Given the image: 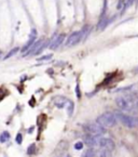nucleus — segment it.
Instances as JSON below:
<instances>
[{
  "mask_svg": "<svg viewBox=\"0 0 138 157\" xmlns=\"http://www.w3.org/2000/svg\"><path fill=\"white\" fill-rule=\"evenodd\" d=\"M52 56H53V54H47V55H43L41 58H39L38 61H49V60L52 59Z\"/></svg>",
  "mask_w": 138,
  "mask_h": 157,
  "instance_id": "nucleus-18",
  "label": "nucleus"
},
{
  "mask_svg": "<svg viewBox=\"0 0 138 157\" xmlns=\"http://www.w3.org/2000/svg\"><path fill=\"white\" fill-rule=\"evenodd\" d=\"M0 54H1V52H0Z\"/></svg>",
  "mask_w": 138,
  "mask_h": 157,
  "instance_id": "nucleus-26",
  "label": "nucleus"
},
{
  "mask_svg": "<svg viewBox=\"0 0 138 157\" xmlns=\"http://www.w3.org/2000/svg\"><path fill=\"white\" fill-rule=\"evenodd\" d=\"M53 102H54V104L56 105V107L63 108L65 105L67 104L68 100H67L65 97H54Z\"/></svg>",
  "mask_w": 138,
  "mask_h": 157,
  "instance_id": "nucleus-10",
  "label": "nucleus"
},
{
  "mask_svg": "<svg viewBox=\"0 0 138 157\" xmlns=\"http://www.w3.org/2000/svg\"><path fill=\"white\" fill-rule=\"evenodd\" d=\"M106 11H107V0H104V7H103V11H101V16L106 15Z\"/></svg>",
  "mask_w": 138,
  "mask_h": 157,
  "instance_id": "nucleus-21",
  "label": "nucleus"
},
{
  "mask_svg": "<svg viewBox=\"0 0 138 157\" xmlns=\"http://www.w3.org/2000/svg\"><path fill=\"white\" fill-rule=\"evenodd\" d=\"M81 157H96V151L94 148H89L87 151L83 153V155Z\"/></svg>",
  "mask_w": 138,
  "mask_h": 157,
  "instance_id": "nucleus-14",
  "label": "nucleus"
},
{
  "mask_svg": "<svg viewBox=\"0 0 138 157\" xmlns=\"http://www.w3.org/2000/svg\"><path fill=\"white\" fill-rule=\"evenodd\" d=\"M15 140H16V143H17V144H21L22 141H23V135H22V133H17Z\"/></svg>",
  "mask_w": 138,
  "mask_h": 157,
  "instance_id": "nucleus-23",
  "label": "nucleus"
},
{
  "mask_svg": "<svg viewBox=\"0 0 138 157\" xmlns=\"http://www.w3.org/2000/svg\"><path fill=\"white\" fill-rule=\"evenodd\" d=\"M114 115H116L117 120L121 121V124L124 125L125 127H127V128H135V127H136L135 117H132V116L126 115V114H123L121 113V112H117Z\"/></svg>",
  "mask_w": 138,
  "mask_h": 157,
  "instance_id": "nucleus-2",
  "label": "nucleus"
},
{
  "mask_svg": "<svg viewBox=\"0 0 138 157\" xmlns=\"http://www.w3.org/2000/svg\"><path fill=\"white\" fill-rule=\"evenodd\" d=\"M98 146L101 148H105L108 151L112 152L114 150V142L109 139V138H99V142H98Z\"/></svg>",
  "mask_w": 138,
  "mask_h": 157,
  "instance_id": "nucleus-6",
  "label": "nucleus"
},
{
  "mask_svg": "<svg viewBox=\"0 0 138 157\" xmlns=\"http://www.w3.org/2000/svg\"><path fill=\"white\" fill-rule=\"evenodd\" d=\"M36 37H37V36H32V35H30V36H29V40H28V41H27L26 42V44H25V46H24V47H23V48H22V52H23V53H25V52H26L27 50H28V49L30 48V47H32V43L35 42V41H36Z\"/></svg>",
  "mask_w": 138,
  "mask_h": 157,
  "instance_id": "nucleus-11",
  "label": "nucleus"
},
{
  "mask_svg": "<svg viewBox=\"0 0 138 157\" xmlns=\"http://www.w3.org/2000/svg\"><path fill=\"white\" fill-rule=\"evenodd\" d=\"M43 41H44V39H42V38L39 39V40H36L35 42L32 43V47H30V48L28 49L26 52L24 53V55H25V56H27V55H35V53L37 52L38 49L40 48V46L43 43Z\"/></svg>",
  "mask_w": 138,
  "mask_h": 157,
  "instance_id": "nucleus-9",
  "label": "nucleus"
},
{
  "mask_svg": "<svg viewBox=\"0 0 138 157\" xmlns=\"http://www.w3.org/2000/svg\"><path fill=\"white\" fill-rule=\"evenodd\" d=\"M83 129H84L85 132H87L89 134H92V135H99L104 134L106 133V128H104L103 126L98 125L97 123L96 124H87V125H84L83 126Z\"/></svg>",
  "mask_w": 138,
  "mask_h": 157,
  "instance_id": "nucleus-3",
  "label": "nucleus"
},
{
  "mask_svg": "<svg viewBox=\"0 0 138 157\" xmlns=\"http://www.w3.org/2000/svg\"><path fill=\"white\" fill-rule=\"evenodd\" d=\"M116 104L118 105V107L122 111H132L134 108V102L132 99L124 97H119L116 99Z\"/></svg>",
  "mask_w": 138,
  "mask_h": 157,
  "instance_id": "nucleus-4",
  "label": "nucleus"
},
{
  "mask_svg": "<svg viewBox=\"0 0 138 157\" xmlns=\"http://www.w3.org/2000/svg\"><path fill=\"white\" fill-rule=\"evenodd\" d=\"M32 130H34V128H30V129H28V133H30Z\"/></svg>",
  "mask_w": 138,
  "mask_h": 157,
  "instance_id": "nucleus-24",
  "label": "nucleus"
},
{
  "mask_svg": "<svg viewBox=\"0 0 138 157\" xmlns=\"http://www.w3.org/2000/svg\"><path fill=\"white\" fill-rule=\"evenodd\" d=\"M76 95L78 99L81 97V91H80V85L79 83H77V86H76Z\"/></svg>",
  "mask_w": 138,
  "mask_h": 157,
  "instance_id": "nucleus-22",
  "label": "nucleus"
},
{
  "mask_svg": "<svg viewBox=\"0 0 138 157\" xmlns=\"http://www.w3.org/2000/svg\"><path fill=\"white\" fill-rule=\"evenodd\" d=\"M67 142L66 141H60L57 146H56V148H55V152H54V156L55 157H64V153L66 151V148H67Z\"/></svg>",
  "mask_w": 138,
  "mask_h": 157,
  "instance_id": "nucleus-8",
  "label": "nucleus"
},
{
  "mask_svg": "<svg viewBox=\"0 0 138 157\" xmlns=\"http://www.w3.org/2000/svg\"><path fill=\"white\" fill-rule=\"evenodd\" d=\"M125 5V0H119V2H118V5H117V9L118 10H122L123 7Z\"/></svg>",
  "mask_w": 138,
  "mask_h": 157,
  "instance_id": "nucleus-20",
  "label": "nucleus"
},
{
  "mask_svg": "<svg viewBox=\"0 0 138 157\" xmlns=\"http://www.w3.org/2000/svg\"><path fill=\"white\" fill-rule=\"evenodd\" d=\"M65 40V34H60V35H54L53 37L50 39V46L49 48L51 50H56Z\"/></svg>",
  "mask_w": 138,
  "mask_h": 157,
  "instance_id": "nucleus-5",
  "label": "nucleus"
},
{
  "mask_svg": "<svg viewBox=\"0 0 138 157\" xmlns=\"http://www.w3.org/2000/svg\"><path fill=\"white\" fill-rule=\"evenodd\" d=\"M82 148H83V142H77V143L74 144V150L81 151Z\"/></svg>",
  "mask_w": 138,
  "mask_h": 157,
  "instance_id": "nucleus-19",
  "label": "nucleus"
},
{
  "mask_svg": "<svg viewBox=\"0 0 138 157\" xmlns=\"http://www.w3.org/2000/svg\"><path fill=\"white\" fill-rule=\"evenodd\" d=\"M74 103L72 101H68L67 102V114H68V116H72V114H74Z\"/></svg>",
  "mask_w": 138,
  "mask_h": 157,
  "instance_id": "nucleus-13",
  "label": "nucleus"
},
{
  "mask_svg": "<svg viewBox=\"0 0 138 157\" xmlns=\"http://www.w3.org/2000/svg\"><path fill=\"white\" fill-rule=\"evenodd\" d=\"M98 142H99V136H97V135L86 134L84 136V143L90 148H93L98 145Z\"/></svg>",
  "mask_w": 138,
  "mask_h": 157,
  "instance_id": "nucleus-7",
  "label": "nucleus"
},
{
  "mask_svg": "<svg viewBox=\"0 0 138 157\" xmlns=\"http://www.w3.org/2000/svg\"><path fill=\"white\" fill-rule=\"evenodd\" d=\"M96 123L98 125H101V126H103L104 128H107V127H114L117 125L118 120L116 118L114 113L106 112V113L101 114V116L97 117Z\"/></svg>",
  "mask_w": 138,
  "mask_h": 157,
  "instance_id": "nucleus-1",
  "label": "nucleus"
},
{
  "mask_svg": "<svg viewBox=\"0 0 138 157\" xmlns=\"http://www.w3.org/2000/svg\"><path fill=\"white\" fill-rule=\"evenodd\" d=\"M9 140H10V133H9L8 131L2 132L1 135H0V142H1V143H5V142H8Z\"/></svg>",
  "mask_w": 138,
  "mask_h": 157,
  "instance_id": "nucleus-15",
  "label": "nucleus"
},
{
  "mask_svg": "<svg viewBox=\"0 0 138 157\" xmlns=\"http://www.w3.org/2000/svg\"><path fill=\"white\" fill-rule=\"evenodd\" d=\"M135 120H136V126H138V118H135Z\"/></svg>",
  "mask_w": 138,
  "mask_h": 157,
  "instance_id": "nucleus-25",
  "label": "nucleus"
},
{
  "mask_svg": "<svg viewBox=\"0 0 138 157\" xmlns=\"http://www.w3.org/2000/svg\"><path fill=\"white\" fill-rule=\"evenodd\" d=\"M35 151H36V144L32 143V144H30V145L28 146V148H27V154H28V155H32V154L35 153Z\"/></svg>",
  "mask_w": 138,
  "mask_h": 157,
  "instance_id": "nucleus-17",
  "label": "nucleus"
},
{
  "mask_svg": "<svg viewBox=\"0 0 138 157\" xmlns=\"http://www.w3.org/2000/svg\"><path fill=\"white\" fill-rule=\"evenodd\" d=\"M111 152L105 150V148H101L99 151L96 152V157H110Z\"/></svg>",
  "mask_w": 138,
  "mask_h": 157,
  "instance_id": "nucleus-12",
  "label": "nucleus"
},
{
  "mask_svg": "<svg viewBox=\"0 0 138 157\" xmlns=\"http://www.w3.org/2000/svg\"><path fill=\"white\" fill-rule=\"evenodd\" d=\"M18 50H20V49H18V48H13V49H12V50H10V51L8 52V54H7V55H5V58H3V60H8V59H10L11 56H13V55H15V54L17 53V52H18Z\"/></svg>",
  "mask_w": 138,
  "mask_h": 157,
  "instance_id": "nucleus-16",
  "label": "nucleus"
}]
</instances>
